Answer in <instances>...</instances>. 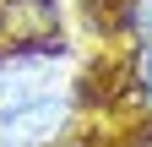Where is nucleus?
<instances>
[{"label":"nucleus","instance_id":"obj_1","mask_svg":"<svg viewBox=\"0 0 152 147\" xmlns=\"http://www.w3.org/2000/svg\"><path fill=\"white\" fill-rule=\"evenodd\" d=\"M60 49H0V120H16L22 109L60 93Z\"/></svg>","mask_w":152,"mask_h":147},{"label":"nucleus","instance_id":"obj_2","mask_svg":"<svg viewBox=\"0 0 152 147\" xmlns=\"http://www.w3.org/2000/svg\"><path fill=\"white\" fill-rule=\"evenodd\" d=\"M0 49H60V6L0 0Z\"/></svg>","mask_w":152,"mask_h":147},{"label":"nucleus","instance_id":"obj_3","mask_svg":"<svg viewBox=\"0 0 152 147\" xmlns=\"http://www.w3.org/2000/svg\"><path fill=\"white\" fill-rule=\"evenodd\" d=\"M71 115H76V98L54 93L44 104L22 109L16 120H0V147H60L71 131Z\"/></svg>","mask_w":152,"mask_h":147},{"label":"nucleus","instance_id":"obj_4","mask_svg":"<svg viewBox=\"0 0 152 147\" xmlns=\"http://www.w3.org/2000/svg\"><path fill=\"white\" fill-rule=\"evenodd\" d=\"M114 33L130 44H152V0H114Z\"/></svg>","mask_w":152,"mask_h":147},{"label":"nucleus","instance_id":"obj_5","mask_svg":"<svg viewBox=\"0 0 152 147\" xmlns=\"http://www.w3.org/2000/svg\"><path fill=\"white\" fill-rule=\"evenodd\" d=\"M130 82H136V104L152 115V44L130 49Z\"/></svg>","mask_w":152,"mask_h":147}]
</instances>
